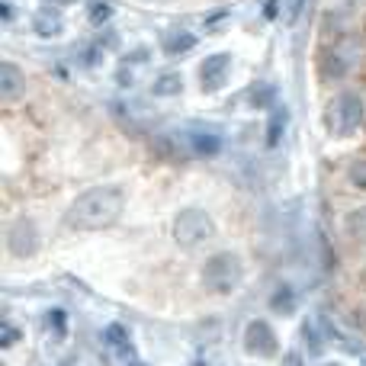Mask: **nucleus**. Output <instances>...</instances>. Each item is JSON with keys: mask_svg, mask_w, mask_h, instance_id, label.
Here are the masks:
<instances>
[{"mask_svg": "<svg viewBox=\"0 0 366 366\" xmlns=\"http://www.w3.org/2000/svg\"><path fill=\"white\" fill-rule=\"evenodd\" d=\"M126 196L119 187H94L84 189L64 212V225L77 228V232H94V228H107L113 225L122 215Z\"/></svg>", "mask_w": 366, "mask_h": 366, "instance_id": "obj_1", "label": "nucleus"}, {"mask_svg": "<svg viewBox=\"0 0 366 366\" xmlns=\"http://www.w3.org/2000/svg\"><path fill=\"white\" fill-rule=\"evenodd\" d=\"M328 113H331L328 116L331 132L335 135H354L363 122V100L357 94H350V90H344V94H337V100L331 103Z\"/></svg>", "mask_w": 366, "mask_h": 366, "instance_id": "obj_2", "label": "nucleus"}, {"mask_svg": "<svg viewBox=\"0 0 366 366\" xmlns=\"http://www.w3.org/2000/svg\"><path fill=\"white\" fill-rule=\"evenodd\" d=\"M202 277H206V286L212 292H228V290H234L241 280V260L234 257V254H215V257L206 260Z\"/></svg>", "mask_w": 366, "mask_h": 366, "instance_id": "obj_3", "label": "nucleus"}, {"mask_svg": "<svg viewBox=\"0 0 366 366\" xmlns=\"http://www.w3.org/2000/svg\"><path fill=\"white\" fill-rule=\"evenodd\" d=\"M212 219H209L202 209H183L174 222V238L180 241L183 247H196L206 238H212Z\"/></svg>", "mask_w": 366, "mask_h": 366, "instance_id": "obj_4", "label": "nucleus"}, {"mask_svg": "<svg viewBox=\"0 0 366 366\" xmlns=\"http://www.w3.org/2000/svg\"><path fill=\"white\" fill-rule=\"evenodd\" d=\"M228 71H232V55H225V51H219V55H209L206 61L199 64V84L202 90H222L228 81Z\"/></svg>", "mask_w": 366, "mask_h": 366, "instance_id": "obj_5", "label": "nucleus"}, {"mask_svg": "<svg viewBox=\"0 0 366 366\" xmlns=\"http://www.w3.org/2000/svg\"><path fill=\"white\" fill-rule=\"evenodd\" d=\"M244 347L251 354L260 357H273L277 354V337H273V328L267 322H251L244 331Z\"/></svg>", "mask_w": 366, "mask_h": 366, "instance_id": "obj_6", "label": "nucleus"}, {"mask_svg": "<svg viewBox=\"0 0 366 366\" xmlns=\"http://www.w3.org/2000/svg\"><path fill=\"white\" fill-rule=\"evenodd\" d=\"M10 251L16 257H29V254L39 251V232H36V222L29 219H19L16 225L10 228Z\"/></svg>", "mask_w": 366, "mask_h": 366, "instance_id": "obj_7", "label": "nucleus"}, {"mask_svg": "<svg viewBox=\"0 0 366 366\" xmlns=\"http://www.w3.org/2000/svg\"><path fill=\"white\" fill-rule=\"evenodd\" d=\"M32 29H36V36H45V39L61 36L64 19L55 6H42V10H36V16H32Z\"/></svg>", "mask_w": 366, "mask_h": 366, "instance_id": "obj_8", "label": "nucleus"}, {"mask_svg": "<svg viewBox=\"0 0 366 366\" xmlns=\"http://www.w3.org/2000/svg\"><path fill=\"white\" fill-rule=\"evenodd\" d=\"M23 90H26V77L19 74L10 61H4L0 64V97H4L6 103H13L16 97H23Z\"/></svg>", "mask_w": 366, "mask_h": 366, "instance_id": "obj_9", "label": "nucleus"}, {"mask_svg": "<svg viewBox=\"0 0 366 366\" xmlns=\"http://www.w3.org/2000/svg\"><path fill=\"white\" fill-rule=\"evenodd\" d=\"M189 148H193V154H202V158H212V154L222 152V135L219 132H202V129H196V132L187 135Z\"/></svg>", "mask_w": 366, "mask_h": 366, "instance_id": "obj_10", "label": "nucleus"}, {"mask_svg": "<svg viewBox=\"0 0 366 366\" xmlns=\"http://www.w3.org/2000/svg\"><path fill=\"white\" fill-rule=\"evenodd\" d=\"M193 45H196V36L187 29H174V32H167V36H161V49H164V55H171V58L187 55Z\"/></svg>", "mask_w": 366, "mask_h": 366, "instance_id": "obj_11", "label": "nucleus"}, {"mask_svg": "<svg viewBox=\"0 0 366 366\" xmlns=\"http://www.w3.org/2000/svg\"><path fill=\"white\" fill-rule=\"evenodd\" d=\"M286 122H290L286 107H277L270 113V126H267V145H270V148L280 145V139H283V132H286Z\"/></svg>", "mask_w": 366, "mask_h": 366, "instance_id": "obj_12", "label": "nucleus"}, {"mask_svg": "<svg viewBox=\"0 0 366 366\" xmlns=\"http://www.w3.org/2000/svg\"><path fill=\"white\" fill-rule=\"evenodd\" d=\"M318 68H322V77H344L347 74V58L341 55V51H328V55H322V64H318Z\"/></svg>", "mask_w": 366, "mask_h": 366, "instance_id": "obj_13", "label": "nucleus"}, {"mask_svg": "<svg viewBox=\"0 0 366 366\" xmlns=\"http://www.w3.org/2000/svg\"><path fill=\"white\" fill-rule=\"evenodd\" d=\"M180 87H183V77L171 71V74H161L158 81H154L152 94L154 97H174V94H180Z\"/></svg>", "mask_w": 366, "mask_h": 366, "instance_id": "obj_14", "label": "nucleus"}, {"mask_svg": "<svg viewBox=\"0 0 366 366\" xmlns=\"http://www.w3.org/2000/svg\"><path fill=\"white\" fill-rule=\"evenodd\" d=\"M347 234L350 238H357V241H366V206H360V209H354V212L347 215Z\"/></svg>", "mask_w": 366, "mask_h": 366, "instance_id": "obj_15", "label": "nucleus"}, {"mask_svg": "<svg viewBox=\"0 0 366 366\" xmlns=\"http://www.w3.org/2000/svg\"><path fill=\"white\" fill-rule=\"evenodd\" d=\"M109 16H113V4H109V0H94V4H90V23L94 26L107 23Z\"/></svg>", "mask_w": 366, "mask_h": 366, "instance_id": "obj_16", "label": "nucleus"}, {"mask_svg": "<svg viewBox=\"0 0 366 366\" xmlns=\"http://www.w3.org/2000/svg\"><path fill=\"white\" fill-rule=\"evenodd\" d=\"M347 177H350V183H354V187L366 189V161H357V164H350Z\"/></svg>", "mask_w": 366, "mask_h": 366, "instance_id": "obj_17", "label": "nucleus"}, {"mask_svg": "<svg viewBox=\"0 0 366 366\" xmlns=\"http://www.w3.org/2000/svg\"><path fill=\"white\" fill-rule=\"evenodd\" d=\"M49 325H55V335H58V337L68 335V318H64V312H61V309L49 312Z\"/></svg>", "mask_w": 366, "mask_h": 366, "instance_id": "obj_18", "label": "nucleus"}, {"mask_svg": "<svg viewBox=\"0 0 366 366\" xmlns=\"http://www.w3.org/2000/svg\"><path fill=\"white\" fill-rule=\"evenodd\" d=\"M270 97H273V87H267V84H260V90L257 87L251 90V103H254V107H267V103H270Z\"/></svg>", "mask_w": 366, "mask_h": 366, "instance_id": "obj_19", "label": "nucleus"}, {"mask_svg": "<svg viewBox=\"0 0 366 366\" xmlns=\"http://www.w3.org/2000/svg\"><path fill=\"white\" fill-rule=\"evenodd\" d=\"M290 296H292V292H290V290H280V292H277V296H273V309H277V312H290V309H292Z\"/></svg>", "mask_w": 366, "mask_h": 366, "instance_id": "obj_20", "label": "nucleus"}, {"mask_svg": "<svg viewBox=\"0 0 366 366\" xmlns=\"http://www.w3.org/2000/svg\"><path fill=\"white\" fill-rule=\"evenodd\" d=\"M107 341H113V344H126V341H129V331L122 328V325H113V328L107 331Z\"/></svg>", "mask_w": 366, "mask_h": 366, "instance_id": "obj_21", "label": "nucleus"}, {"mask_svg": "<svg viewBox=\"0 0 366 366\" xmlns=\"http://www.w3.org/2000/svg\"><path fill=\"white\" fill-rule=\"evenodd\" d=\"M302 6H305V0H286V19H290V23H296L299 13H302Z\"/></svg>", "mask_w": 366, "mask_h": 366, "instance_id": "obj_22", "label": "nucleus"}, {"mask_svg": "<svg viewBox=\"0 0 366 366\" xmlns=\"http://www.w3.org/2000/svg\"><path fill=\"white\" fill-rule=\"evenodd\" d=\"M264 13H267V16H270V19L277 16V0H267V10H264Z\"/></svg>", "mask_w": 366, "mask_h": 366, "instance_id": "obj_23", "label": "nucleus"}, {"mask_svg": "<svg viewBox=\"0 0 366 366\" xmlns=\"http://www.w3.org/2000/svg\"><path fill=\"white\" fill-rule=\"evenodd\" d=\"M13 337H16V331H13L10 325H6V337H4V347H6V344H13Z\"/></svg>", "mask_w": 366, "mask_h": 366, "instance_id": "obj_24", "label": "nucleus"}, {"mask_svg": "<svg viewBox=\"0 0 366 366\" xmlns=\"http://www.w3.org/2000/svg\"><path fill=\"white\" fill-rule=\"evenodd\" d=\"M45 4H51V6H64V4H74V0H45Z\"/></svg>", "mask_w": 366, "mask_h": 366, "instance_id": "obj_25", "label": "nucleus"}, {"mask_svg": "<svg viewBox=\"0 0 366 366\" xmlns=\"http://www.w3.org/2000/svg\"><path fill=\"white\" fill-rule=\"evenodd\" d=\"M148 4H161V0H148Z\"/></svg>", "mask_w": 366, "mask_h": 366, "instance_id": "obj_26", "label": "nucleus"}]
</instances>
